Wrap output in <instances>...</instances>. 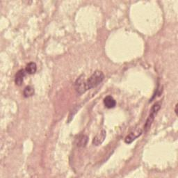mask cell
I'll return each instance as SVG.
<instances>
[{
	"label": "cell",
	"instance_id": "30bf717a",
	"mask_svg": "<svg viewBox=\"0 0 178 178\" xmlns=\"http://www.w3.org/2000/svg\"><path fill=\"white\" fill-rule=\"evenodd\" d=\"M87 141H88V138L87 136H82L80 138V140H79V143H78V146H85L86 145L87 143Z\"/></svg>",
	"mask_w": 178,
	"mask_h": 178
},
{
	"label": "cell",
	"instance_id": "ba28073f",
	"mask_svg": "<svg viewBox=\"0 0 178 178\" xmlns=\"http://www.w3.org/2000/svg\"><path fill=\"white\" fill-rule=\"evenodd\" d=\"M141 133H142V131H138V132L137 134L136 133H134V132H131L130 133L128 136L125 138V143H127V144H130L131 143V142H133V141L136 139V138L137 137H138L140 136V135L141 134Z\"/></svg>",
	"mask_w": 178,
	"mask_h": 178
},
{
	"label": "cell",
	"instance_id": "6da1fadb",
	"mask_svg": "<svg viewBox=\"0 0 178 178\" xmlns=\"http://www.w3.org/2000/svg\"><path fill=\"white\" fill-rule=\"evenodd\" d=\"M104 75L103 74V72L99 70L95 71L86 81L88 89H91L96 87L97 86H98L104 80Z\"/></svg>",
	"mask_w": 178,
	"mask_h": 178
},
{
	"label": "cell",
	"instance_id": "8992f818",
	"mask_svg": "<svg viewBox=\"0 0 178 178\" xmlns=\"http://www.w3.org/2000/svg\"><path fill=\"white\" fill-rule=\"evenodd\" d=\"M104 106L108 108H112L116 107V102L114 98L111 96H107L104 99Z\"/></svg>",
	"mask_w": 178,
	"mask_h": 178
},
{
	"label": "cell",
	"instance_id": "277c9868",
	"mask_svg": "<svg viewBox=\"0 0 178 178\" xmlns=\"http://www.w3.org/2000/svg\"><path fill=\"white\" fill-rule=\"evenodd\" d=\"M106 131L103 130L100 133L97 134L96 136H95L93 140V144L94 146H99L103 142L105 139V137H106Z\"/></svg>",
	"mask_w": 178,
	"mask_h": 178
},
{
	"label": "cell",
	"instance_id": "7a4b0ae2",
	"mask_svg": "<svg viewBox=\"0 0 178 178\" xmlns=\"http://www.w3.org/2000/svg\"><path fill=\"white\" fill-rule=\"evenodd\" d=\"M161 108V103H157L154 104L153 107L151 108L150 111V114L148 116L147 119L146 120V123L144 125V130H145V132H147V131L150 130V128L151 127L152 124H153V121L154 120V118H155L156 115L157 114L158 111H159Z\"/></svg>",
	"mask_w": 178,
	"mask_h": 178
},
{
	"label": "cell",
	"instance_id": "9c48e42d",
	"mask_svg": "<svg viewBox=\"0 0 178 178\" xmlns=\"http://www.w3.org/2000/svg\"><path fill=\"white\" fill-rule=\"evenodd\" d=\"M23 95H24L25 97H29L33 96L34 95V88L31 86H28L25 88Z\"/></svg>",
	"mask_w": 178,
	"mask_h": 178
},
{
	"label": "cell",
	"instance_id": "52a82bcc",
	"mask_svg": "<svg viewBox=\"0 0 178 178\" xmlns=\"http://www.w3.org/2000/svg\"><path fill=\"white\" fill-rule=\"evenodd\" d=\"M25 70L27 72V73L29 75L35 74L36 70H37V65L34 62L29 63V64L27 65V66H26Z\"/></svg>",
	"mask_w": 178,
	"mask_h": 178
},
{
	"label": "cell",
	"instance_id": "5b68a950",
	"mask_svg": "<svg viewBox=\"0 0 178 178\" xmlns=\"http://www.w3.org/2000/svg\"><path fill=\"white\" fill-rule=\"evenodd\" d=\"M26 73H27V72H26L25 70H19L17 74L15 75V82L16 85L18 86H21L23 83V81H24V77H25Z\"/></svg>",
	"mask_w": 178,
	"mask_h": 178
},
{
	"label": "cell",
	"instance_id": "3957f363",
	"mask_svg": "<svg viewBox=\"0 0 178 178\" xmlns=\"http://www.w3.org/2000/svg\"><path fill=\"white\" fill-rule=\"evenodd\" d=\"M75 86L76 91H77V93H79L80 95L84 93L86 91L88 90L87 87L86 81L85 80L84 75H81L80 77L77 79V81H75Z\"/></svg>",
	"mask_w": 178,
	"mask_h": 178
},
{
	"label": "cell",
	"instance_id": "8fae6325",
	"mask_svg": "<svg viewBox=\"0 0 178 178\" xmlns=\"http://www.w3.org/2000/svg\"><path fill=\"white\" fill-rule=\"evenodd\" d=\"M175 111L176 115H177V104L175 105Z\"/></svg>",
	"mask_w": 178,
	"mask_h": 178
}]
</instances>
